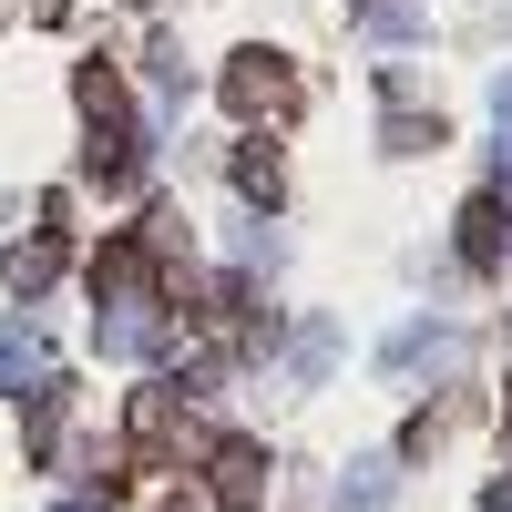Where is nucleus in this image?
<instances>
[{
    "mask_svg": "<svg viewBox=\"0 0 512 512\" xmlns=\"http://www.w3.org/2000/svg\"><path fill=\"white\" fill-rule=\"evenodd\" d=\"M502 246H512V236H502V195H472V205H461V256L492 277V267H502Z\"/></svg>",
    "mask_w": 512,
    "mask_h": 512,
    "instance_id": "obj_4",
    "label": "nucleus"
},
{
    "mask_svg": "<svg viewBox=\"0 0 512 512\" xmlns=\"http://www.w3.org/2000/svg\"><path fill=\"white\" fill-rule=\"evenodd\" d=\"M236 185H246L256 205H277V195H287V185H277V154H267V144H246V154H236Z\"/></svg>",
    "mask_w": 512,
    "mask_h": 512,
    "instance_id": "obj_6",
    "label": "nucleus"
},
{
    "mask_svg": "<svg viewBox=\"0 0 512 512\" xmlns=\"http://www.w3.org/2000/svg\"><path fill=\"white\" fill-rule=\"evenodd\" d=\"M82 113H93L103 134H134V93H123L113 62H82Z\"/></svg>",
    "mask_w": 512,
    "mask_h": 512,
    "instance_id": "obj_3",
    "label": "nucleus"
},
{
    "mask_svg": "<svg viewBox=\"0 0 512 512\" xmlns=\"http://www.w3.org/2000/svg\"><path fill=\"white\" fill-rule=\"evenodd\" d=\"M62 256H72V246H62V226H41L31 246H11V287H21V297H41V287L62 277Z\"/></svg>",
    "mask_w": 512,
    "mask_h": 512,
    "instance_id": "obj_5",
    "label": "nucleus"
},
{
    "mask_svg": "<svg viewBox=\"0 0 512 512\" xmlns=\"http://www.w3.org/2000/svg\"><path fill=\"white\" fill-rule=\"evenodd\" d=\"M226 103H236L246 123H287V113H297V72H287V52H236V62H226Z\"/></svg>",
    "mask_w": 512,
    "mask_h": 512,
    "instance_id": "obj_1",
    "label": "nucleus"
},
{
    "mask_svg": "<svg viewBox=\"0 0 512 512\" xmlns=\"http://www.w3.org/2000/svg\"><path fill=\"white\" fill-rule=\"evenodd\" d=\"M205 482H216L226 512H256V502H267V451H256L246 431H226L216 451H205Z\"/></svg>",
    "mask_w": 512,
    "mask_h": 512,
    "instance_id": "obj_2",
    "label": "nucleus"
},
{
    "mask_svg": "<svg viewBox=\"0 0 512 512\" xmlns=\"http://www.w3.org/2000/svg\"><path fill=\"white\" fill-rule=\"evenodd\" d=\"M502 123H512V82H502Z\"/></svg>",
    "mask_w": 512,
    "mask_h": 512,
    "instance_id": "obj_7",
    "label": "nucleus"
}]
</instances>
